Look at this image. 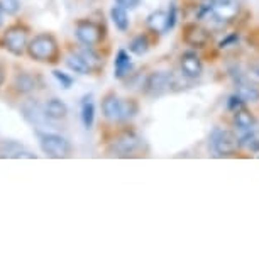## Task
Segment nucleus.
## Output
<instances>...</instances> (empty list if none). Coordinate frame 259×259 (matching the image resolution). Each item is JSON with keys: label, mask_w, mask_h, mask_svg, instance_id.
<instances>
[{"label": "nucleus", "mask_w": 259, "mask_h": 259, "mask_svg": "<svg viewBox=\"0 0 259 259\" xmlns=\"http://www.w3.org/2000/svg\"><path fill=\"white\" fill-rule=\"evenodd\" d=\"M27 55L37 63H58L60 61V42L50 32L36 34L27 42Z\"/></svg>", "instance_id": "obj_1"}, {"label": "nucleus", "mask_w": 259, "mask_h": 259, "mask_svg": "<svg viewBox=\"0 0 259 259\" xmlns=\"http://www.w3.org/2000/svg\"><path fill=\"white\" fill-rule=\"evenodd\" d=\"M27 42H29V27L21 22L9 26L6 29V32L2 34V39H0V46L14 56H22L27 50Z\"/></svg>", "instance_id": "obj_2"}, {"label": "nucleus", "mask_w": 259, "mask_h": 259, "mask_svg": "<svg viewBox=\"0 0 259 259\" xmlns=\"http://www.w3.org/2000/svg\"><path fill=\"white\" fill-rule=\"evenodd\" d=\"M39 146L41 151L50 158L55 159H63L70 158L73 154V146L66 138H63L60 134L55 133H39Z\"/></svg>", "instance_id": "obj_3"}, {"label": "nucleus", "mask_w": 259, "mask_h": 259, "mask_svg": "<svg viewBox=\"0 0 259 259\" xmlns=\"http://www.w3.org/2000/svg\"><path fill=\"white\" fill-rule=\"evenodd\" d=\"M75 36L83 46L95 48L105 39V27L92 19H78L75 22Z\"/></svg>", "instance_id": "obj_4"}, {"label": "nucleus", "mask_w": 259, "mask_h": 259, "mask_svg": "<svg viewBox=\"0 0 259 259\" xmlns=\"http://www.w3.org/2000/svg\"><path fill=\"white\" fill-rule=\"evenodd\" d=\"M210 143L219 156H234L239 149L237 136L227 129H213L210 134Z\"/></svg>", "instance_id": "obj_5"}, {"label": "nucleus", "mask_w": 259, "mask_h": 259, "mask_svg": "<svg viewBox=\"0 0 259 259\" xmlns=\"http://www.w3.org/2000/svg\"><path fill=\"white\" fill-rule=\"evenodd\" d=\"M141 146V138L133 131H124L117 138L112 141L107 153L112 156H119V158H125L131 156L134 151H138Z\"/></svg>", "instance_id": "obj_6"}, {"label": "nucleus", "mask_w": 259, "mask_h": 259, "mask_svg": "<svg viewBox=\"0 0 259 259\" xmlns=\"http://www.w3.org/2000/svg\"><path fill=\"white\" fill-rule=\"evenodd\" d=\"M143 87L144 94L148 97H161L168 94L173 87V75L166 71H154L146 78Z\"/></svg>", "instance_id": "obj_7"}, {"label": "nucleus", "mask_w": 259, "mask_h": 259, "mask_svg": "<svg viewBox=\"0 0 259 259\" xmlns=\"http://www.w3.org/2000/svg\"><path fill=\"white\" fill-rule=\"evenodd\" d=\"M182 37L188 46L197 48V50H203V48H207L210 42H212V34H210V31L197 22L187 24V26L183 27Z\"/></svg>", "instance_id": "obj_8"}, {"label": "nucleus", "mask_w": 259, "mask_h": 259, "mask_svg": "<svg viewBox=\"0 0 259 259\" xmlns=\"http://www.w3.org/2000/svg\"><path fill=\"white\" fill-rule=\"evenodd\" d=\"M102 112H104V117L107 120L124 122V115H122V100L114 92H109V94L102 99Z\"/></svg>", "instance_id": "obj_9"}, {"label": "nucleus", "mask_w": 259, "mask_h": 259, "mask_svg": "<svg viewBox=\"0 0 259 259\" xmlns=\"http://www.w3.org/2000/svg\"><path fill=\"white\" fill-rule=\"evenodd\" d=\"M210 6H212L213 16L217 17L219 21H222L224 24L231 22L239 14L237 0H219V2H215V4H210Z\"/></svg>", "instance_id": "obj_10"}, {"label": "nucleus", "mask_w": 259, "mask_h": 259, "mask_svg": "<svg viewBox=\"0 0 259 259\" xmlns=\"http://www.w3.org/2000/svg\"><path fill=\"white\" fill-rule=\"evenodd\" d=\"M180 66H182L183 75L187 78H200L203 73L202 60H200L197 53H193V51L183 53L182 58H180Z\"/></svg>", "instance_id": "obj_11"}, {"label": "nucleus", "mask_w": 259, "mask_h": 259, "mask_svg": "<svg viewBox=\"0 0 259 259\" xmlns=\"http://www.w3.org/2000/svg\"><path fill=\"white\" fill-rule=\"evenodd\" d=\"M37 83H39V78L36 75H32V73H27V71L17 73L12 81V90L16 92L17 95H29L37 89Z\"/></svg>", "instance_id": "obj_12"}, {"label": "nucleus", "mask_w": 259, "mask_h": 259, "mask_svg": "<svg viewBox=\"0 0 259 259\" xmlns=\"http://www.w3.org/2000/svg\"><path fill=\"white\" fill-rule=\"evenodd\" d=\"M236 83V94L241 97L244 102H257L259 100V87L257 83L251 80L247 75L239 78Z\"/></svg>", "instance_id": "obj_13"}, {"label": "nucleus", "mask_w": 259, "mask_h": 259, "mask_svg": "<svg viewBox=\"0 0 259 259\" xmlns=\"http://www.w3.org/2000/svg\"><path fill=\"white\" fill-rule=\"evenodd\" d=\"M114 70H115V78L117 80H124L125 76L131 75L133 71V61H131L129 53L125 50H119L115 55V61H114Z\"/></svg>", "instance_id": "obj_14"}, {"label": "nucleus", "mask_w": 259, "mask_h": 259, "mask_svg": "<svg viewBox=\"0 0 259 259\" xmlns=\"http://www.w3.org/2000/svg\"><path fill=\"white\" fill-rule=\"evenodd\" d=\"M45 114L48 119H51V120H63L68 117V107L65 102L60 99H51L46 102Z\"/></svg>", "instance_id": "obj_15"}, {"label": "nucleus", "mask_w": 259, "mask_h": 259, "mask_svg": "<svg viewBox=\"0 0 259 259\" xmlns=\"http://www.w3.org/2000/svg\"><path fill=\"white\" fill-rule=\"evenodd\" d=\"M234 125L237 127L239 131H249L256 125V117L252 115V112H249L246 107H241L239 110L234 112Z\"/></svg>", "instance_id": "obj_16"}, {"label": "nucleus", "mask_w": 259, "mask_h": 259, "mask_svg": "<svg viewBox=\"0 0 259 259\" xmlns=\"http://www.w3.org/2000/svg\"><path fill=\"white\" fill-rule=\"evenodd\" d=\"M65 63L71 71L78 73V75H89V73H92L89 63L85 61V58H83L80 53H70V55L65 58Z\"/></svg>", "instance_id": "obj_17"}, {"label": "nucleus", "mask_w": 259, "mask_h": 259, "mask_svg": "<svg viewBox=\"0 0 259 259\" xmlns=\"http://www.w3.org/2000/svg\"><path fill=\"white\" fill-rule=\"evenodd\" d=\"M81 122L85 129H92L95 122V104L92 102V95H87L81 100Z\"/></svg>", "instance_id": "obj_18"}, {"label": "nucleus", "mask_w": 259, "mask_h": 259, "mask_svg": "<svg viewBox=\"0 0 259 259\" xmlns=\"http://www.w3.org/2000/svg\"><path fill=\"white\" fill-rule=\"evenodd\" d=\"M239 148H246L252 153H259V125L246 131V134L239 139Z\"/></svg>", "instance_id": "obj_19"}, {"label": "nucleus", "mask_w": 259, "mask_h": 259, "mask_svg": "<svg viewBox=\"0 0 259 259\" xmlns=\"http://www.w3.org/2000/svg\"><path fill=\"white\" fill-rule=\"evenodd\" d=\"M110 19L112 22L115 24V27L119 29L120 32H125L129 29V14H127V9L120 7V6H114L110 9Z\"/></svg>", "instance_id": "obj_20"}, {"label": "nucleus", "mask_w": 259, "mask_h": 259, "mask_svg": "<svg viewBox=\"0 0 259 259\" xmlns=\"http://www.w3.org/2000/svg\"><path fill=\"white\" fill-rule=\"evenodd\" d=\"M146 24L153 32H159L164 34L166 32V12L164 11H154L151 12L148 19H146Z\"/></svg>", "instance_id": "obj_21"}, {"label": "nucleus", "mask_w": 259, "mask_h": 259, "mask_svg": "<svg viewBox=\"0 0 259 259\" xmlns=\"http://www.w3.org/2000/svg\"><path fill=\"white\" fill-rule=\"evenodd\" d=\"M149 48H151V42H149V39L146 34H139V36H136L129 45L131 53H134L136 56L146 55V53L149 51Z\"/></svg>", "instance_id": "obj_22"}, {"label": "nucleus", "mask_w": 259, "mask_h": 259, "mask_svg": "<svg viewBox=\"0 0 259 259\" xmlns=\"http://www.w3.org/2000/svg\"><path fill=\"white\" fill-rule=\"evenodd\" d=\"M85 48H87V50L80 51V55L85 58L87 63H89L90 70L95 71V70H99L100 66H104V60H102V58L94 51V48H89V46H85Z\"/></svg>", "instance_id": "obj_23"}, {"label": "nucleus", "mask_w": 259, "mask_h": 259, "mask_svg": "<svg viewBox=\"0 0 259 259\" xmlns=\"http://www.w3.org/2000/svg\"><path fill=\"white\" fill-rule=\"evenodd\" d=\"M138 110H139V105L134 99L122 100V115H124V120L133 119V117L138 114Z\"/></svg>", "instance_id": "obj_24"}, {"label": "nucleus", "mask_w": 259, "mask_h": 259, "mask_svg": "<svg viewBox=\"0 0 259 259\" xmlns=\"http://www.w3.org/2000/svg\"><path fill=\"white\" fill-rule=\"evenodd\" d=\"M21 9V0H0V11L7 16H16Z\"/></svg>", "instance_id": "obj_25"}, {"label": "nucleus", "mask_w": 259, "mask_h": 259, "mask_svg": "<svg viewBox=\"0 0 259 259\" xmlns=\"http://www.w3.org/2000/svg\"><path fill=\"white\" fill-rule=\"evenodd\" d=\"M177 19H178L177 4L171 2V4H169V9H168V12H166V32H168L169 29H173V27H175V24H177Z\"/></svg>", "instance_id": "obj_26"}, {"label": "nucleus", "mask_w": 259, "mask_h": 259, "mask_svg": "<svg viewBox=\"0 0 259 259\" xmlns=\"http://www.w3.org/2000/svg\"><path fill=\"white\" fill-rule=\"evenodd\" d=\"M53 76L56 78L58 83H60L63 89H70V87L73 85V78L70 75H66V73L60 71V70H53Z\"/></svg>", "instance_id": "obj_27"}, {"label": "nucleus", "mask_w": 259, "mask_h": 259, "mask_svg": "<svg viewBox=\"0 0 259 259\" xmlns=\"http://www.w3.org/2000/svg\"><path fill=\"white\" fill-rule=\"evenodd\" d=\"M244 104H246V102H244L237 94L236 95H231V97H229V100H227V110L236 112V110L241 109V107H244Z\"/></svg>", "instance_id": "obj_28"}, {"label": "nucleus", "mask_w": 259, "mask_h": 259, "mask_svg": "<svg viewBox=\"0 0 259 259\" xmlns=\"http://www.w3.org/2000/svg\"><path fill=\"white\" fill-rule=\"evenodd\" d=\"M237 42H239V34L237 32H232V34H229L227 37H224L222 41L219 42V48H221V50H224V48L237 46Z\"/></svg>", "instance_id": "obj_29"}, {"label": "nucleus", "mask_w": 259, "mask_h": 259, "mask_svg": "<svg viewBox=\"0 0 259 259\" xmlns=\"http://www.w3.org/2000/svg\"><path fill=\"white\" fill-rule=\"evenodd\" d=\"M117 6L124 7V9H129V11H133L141 4V0H115Z\"/></svg>", "instance_id": "obj_30"}, {"label": "nucleus", "mask_w": 259, "mask_h": 259, "mask_svg": "<svg viewBox=\"0 0 259 259\" xmlns=\"http://www.w3.org/2000/svg\"><path fill=\"white\" fill-rule=\"evenodd\" d=\"M247 76L251 78V80L254 81H259V65H252L251 68H249V73H247Z\"/></svg>", "instance_id": "obj_31"}, {"label": "nucleus", "mask_w": 259, "mask_h": 259, "mask_svg": "<svg viewBox=\"0 0 259 259\" xmlns=\"http://www.w3.org/2000/svg\"><path fill=\"white\" fill-rule=\"evenodd\" d=\"M4 81H6V71H4V68L0 66V89H2Z\"/></svg>", "instance_id": "obj_32"}, {"label": "nucleus", "mask_w": 259, "mask_h": 259, "mask_svg": "<svg viewBox=\"0 0 259 259\" xmlns=\"http://www.w3.org/2000/svg\"><path fill=\"white\" fill-rule=\"evenodd\" d=\"M215 2H219V0H205V4H215Z\"/></svg>", "instance_id": "obj_33"}, {"label": "nucleus", "mask_w": 259, "mask_h": 259, "mask_svg": "<svg viewBox=\"0 0 259 259\" xmlns=\"http://www.w3.org/2000/svg\"><path fill=\"white\" fill-rule=\"evenodd\" d=\"M2 14H4V12H2V11H0V24H2Z\"/></svg>", "instance_id": "obj_34"}]
</instances>
